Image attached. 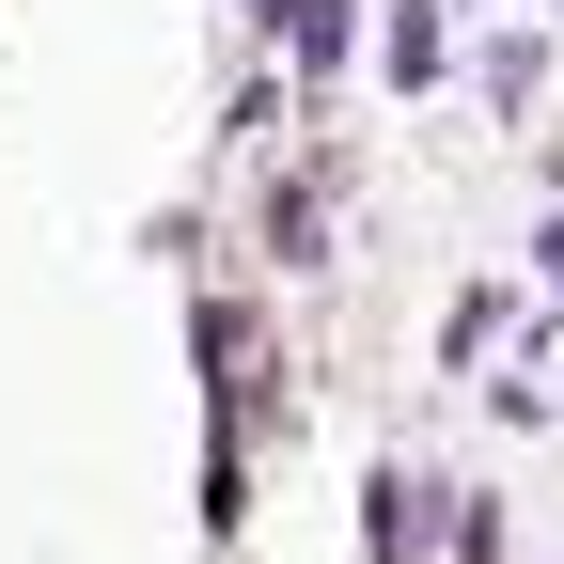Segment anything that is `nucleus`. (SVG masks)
<instances>
[{"instance_id": "nucleus-3", "label": "nucleus", "mask_w": 564, "mask_h": 564, "mask_svg": "<svg viewBox=\"0 0 564 564\" xmlns=\"http://www.w3.org/2000/svg\"><path fill=\"white\" fill-rule=\"evenodd\" d=\"M392 79H408V95L440 79V0H408V17H392Z\"/></svg>"}, {"instance_id": "nucleus-1", "label": "nucleus", "mask_w": 564, "mask_h": 564, "mask_svg": "<svg viewBox=\"0 0 564 564\" xmlns=\"http://www.w3.org/2000/svg\"><path fill=\"white\" fill-rule=\"evenodd\" d=\"M423 502H440V486H408V470H377V486H361V533H377V564H408V549H423Z\"/></svg>"}, {"instance_id": "nucleus-4", "label": "nucleus", "mask_w": 564, "mask_h": 564, "mask_svg": "<svg viewBox=\"0 0 564 564\" xmlns=\"http://www.w3.org/2000/svg\"><path fill=\"white\" fill-rule=\"evenodd\" d=\"M267 236H282V267H329V251H314V236H329V204H314V188H282V204H267Z\"/></svg>"}, {"instance_id": "nucleus-2", "label": "nucleus", "mask_w": 564, "mask_h": 564, "mask_svg": "<svg viewBox=\"0 0 564 564\" xmlns=\"http://www.w3.org/2000/svg\"><path fill=\"white\" fill-rule=\"evenodd\" d=\"M282 32H299V63H314V79H345V47H361V0H299Z\"/></svg>"}]
</instances>
